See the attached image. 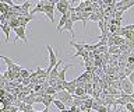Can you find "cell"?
Wrapping results in <instances>:
<instances>
[{
  "mask_svg": "<svg viewBox=\"0 0 134 112\" xmlns=\"http://www.w3.org/2000/svg\"><path fill=\"white\" fill-rule=\"evenodd\" d=\"M54 98L56 99H60L62 102H64L66 105H73V97H71V94H69L66 90H62V91H56V94H54Z\"/></svg>",
  "mask_w": 134,
  "mask_h": 112,
  "instance_id": "6da1fadb",
  "label": "cell"
},
{
  "mask_svg": "<svg viewBox=\"0 0 134 112\" xmlns=\"http://www.w3.org/2000/svg\"><path fill=\"white\" fill-rule=\"evenodd\" d=\"M46 49H48V52H49V67L46 69V73L49 74V72L53 69V66L57 63V52L54 53V51L50 48V45H46Z\"/></svg>",
  "mask_w": 134,
  "mask_h": 112,
  "instance_id": "7a4b0ae2",
  "label": "cell"
},
{
  "mask_svg": "<svg viewBox=\"0 0 134 112\" xmlns=\"http://www.w3.org/2000/svg\"><path fill=\"white\" fill-rule=\"evenodd\" d=\"M120 90H123V93H126V94H131L134 91V84L129 80V78L124 77L120 80Z\"/></svg>",
  "mask_w": 134,
  "mask_h": 112,
  "instance_id": "3957f363",
  "label": "cell"
},
{
  "mask_svg": "<svg viewBox=\"0 0 134 112\" xmlns=\"http://www.w3.org/2000/svg\"><path fill=\"white\" fill-rule=\"evenodd\" d=\"M15 39L14 41H13V44H15L17 42V41H18V39H23V42L25 44V45H28V39H27V34H25V27H18V28H15Z\"/></svg>",
  "mask_w": 134,
  "mask_h": 112,
  "instance_id": "277c9868",
  "label": "cell"
},
{
  "mask_svg": "<svg viewBox=\"0 0 134 112\" xmlns=\"http://www.w3.org/2000/svg\"><path fill=\"white\" fill-rule=\"evenodd\" d=\"M41 13H45L52 23H54V4H43Z\"/></svg>",
  "mask_w": 134,
  "mask_h": 112,
  "instance_id": "5b68a950",
  "label": "cell"
},
{
  "mask_svg": "<svg viewBox=\"0 0 134 112\" xmlns=\"http://www.w3.org/2000/svg\"><path fill=\"white\" fill-rule=\"evenodd\" d=\"M70 13H71V11H67L66 14H62V17H60V20H59V23H57V25H56V31H57V32L62 31L63 25H64L66 21L70 18Z\"/></svg>",
  "mask_w": 134,
  "mask_h": 112,
  "instance_id": "8992f818",
  "label": "cell"
},
{
  "mask_svg": "<svg viewBox=\"0 0 134 112\" xmlns=\"http://www.w3.org/2000/svg\"><path fill=\"white\" fill-rule=\"evenodd\" d=\"M0 28H2L4 36H6V42H8V39H10V32H11V28L8 25V23H3L2 25H0Z\"/></svg>",
  "mask_w": 134,
  "mask_h": 112,
  "instance_id": "52a82bcc",
  "label": "cell"
},
{
  "mask_svg": "<svg viewBox=\"0 0 134 112\" xmlns=\"http://www.w3.org/2000/svg\"><path fill=\"white\" fill-rule=\"evenodd\" d=\"M73 27H74V23L69 18V20L66 21V24L63 25V28H62V31H60V32H67V31H70L71 34H74V28H73Z\"/></svg>",
  "mask_w": 134,
  "mask_h": 112,
  "instance_id": "ba28073f",
  "label": "cell"
},
{
  "mask_svg": "<svg viewBox=\"0 0 134 112\" xmlns=\"http://www.w3.org/2000/svg\"><path fill=\"white\" fill-rule=\"evenodd\" d=\"M69 67H73V65H66L62 69V72H59V76H57L56 80H59V81H64V80H66V73H67V69H69Z\"/></svg>",
  "mask_w": 134,
  "mask_h": 112,
  "instance_id": "9c48e42d",
  "label": "cell"
},
{
  "mask_svg": "<svg viewBox=\"0 0 134 112\" xmlns=\"http://www.w3.org/2000/svg\"><path fill=\"white\" fill-rule=\"evenodd\" d=\"M108 53L109 55H119L120 49H119V46H116V45H112V46H108Z\"/></svg>",
  "mask_w": 134,
  "mask_h": 112,
  "instance_id": "30bf717a",
  "label": "cell"
},
{
  "mask_svg": "<svg viewBox=\"0 0 134 112\" xmlns=\"http://www.w3.org/2000/svg\"><path fill=\"white\" fill-rule=\"evenodd\" d=\"M53 104H54V106H56L57 109H60V111L66 108V104H64V102H62L60 99H56V98H54V99H53Z\"/></svg>",
  "mask_w": 134,
  "mask_h": 112,
  "instance_id": "8fae6325",
  "label": "cell"
},
{
  "mask_svg": "<svg viewBox=\"0 0 134 112\" xmlns=\"http://www.w3.org/2000/svg\"><path fill=\"white\" fill-rule=\"evenodd\" d=\"M8 25H10L11 30H15V28L20 27V21L18 20H10V21H8Z\"/></svg>",
  "mask_w": 134,
  "mask_h": 112,
  "instance_id": "7c38bea8",
  "label": "cell"
},
{
  "mask_svg": "<svg viewBox=\"0 0 134 112\" xmlns=\"http://www.w3.org/2000/svg\"><path fill=\"white\" fill-rule=\"evenodd\" d=\"M45 94H49V95H54L56 94V88H54L53 86H48L45 88Z\"/></svg>",
  "mask_w": 134,
  "mask_h": 112,
  "instance_id": "4fadbf2b",
  "label": "cell"
},
{
  "mask_svg": "<svg viewBox=\"0 0 134 112\" xmlns=\"http://www.w3.org/2000/svg\"><path fill=\"white\" fill-rule=\"evenodd\" d=\"M85 93H87V91H85L84 87H75V90H74V94L77 95V97H78V95H84Z\"/></svg>",
  "mask_w": 134,
  "mask_h": 112,
  "instance_id": "5bb4252c",
  "label": "cell"
},
{
  "mask_svg": "<svg viewBox=\"0 0 134 112\" xmlns=\"http://www.w3.org/2000/svg\"><path fill=\"white\" fill-rule=\"evenodd\" d=\"M124 42H126L124 36H115V45L116 46H120V45L124 44Z\"/></svg>",
  "mask_w": 134,
  "mask_h": 112,
  "instance_id": "9a60e30c",
  "label": "cell"
},
{
  "mask_svg": "<svg viewBox=\"0 0 134 112\" xmlns=\"http://www.w3.org/2000/svg\"><path fill=\"white\" fill-rule=\"evenodd\" d=\"M124 109L127 111V112H134V104L133 102H126Z\"/></svg>",
  "mask_w": 134,
  "mask_h": 112,
  "instance_id": "2e32d148",
  "label": "cell"
},
{
  "mask_svg": "<svg viewBox=\"0 0 134 112\" xmlns=\"http://www.w3.org/2000/svg\"><path fill=\"white\" fill-rule=\"evenodd\" d=\"M28 76H29V72H28L27 69H21L20 70V77L21 78H25V77H28Z\"/></svg>",
  "mask_w": 134,
  "mask_h": 112,
  "instance_id": "e0dca14e",
  "label": "cell"
},
{
  "mask_svg": "<svg viewBox=\"0 0 134 112\" xmlns=\"http://www.w3.org/2000/svg\"><path fill=\"white\" fill-rule=\"evenodd\" d=\"M96 112H108V106L106 105H99V108L96 109Z\"/></svg>",
  "mask_w": 134,
  "mask_h": 112,
  "instance_id": "ac0fdd59",
  "label": "cell"
},
{
  "mask_svg": "<svg viewBox=\"0 0 134 112\" xmlns=\"http://www.w3.org/2000/svg\"><path fill=\"white\" fill-rule=\"evenodd\" d=\"M21 81H23V84H21V86H28L29 83H31V81H29V78H28V77H25V78H21Z\"/></svg>",
  "mask_w": 134,
  "mask_h": 112,
  "instance_id": "d6986e66",
  "label": "cell"
},
{
  "mask_svg": "<svg viewBox=\"0 0 134 112\" xmlns=\"http://www.w3.org/2000/svg\"><path fill=\"white\" fill-rule=\"evenodd\" d=\"M127 78H129V80H130V81H131L133 84H134V72H131V73H130L129 76H127Z\"/></svg>",
  "mask_w": 134,
  "mask_h": 112,
  "instance_id": "ffe728a7",
  "label": "cell"
},
{
  "mask_svg": "<svg viewBox=\"0 0 134 112\" xmlns=\"http://www.w3.org/2000/svg\"><path fill=\"white\" fill-rule=\"evenodd\" d=\"M4 3H6V4H8V6H13L14 4V3H13V0H3Z\"/></svg>",
  "mask_w": 134,
  "mask_h": 112,
  "instance_id": "44dd1931",
  "label": "cell"
},
{
  "mask_svg": "<svg viewBox=\"0 0 134 112\" xmlns=\"http://www.w3.org/2000/svg\"><path fill=\"white\" fill-rule=\"evenodd\" d=\"M36 112H50V111H49V108H46V106H45V109H43V111H36Z\"/></svg>",
  "mask_w": 134,
  "mask_h": 112,
  "instance_id": "7402d4cb",
  "label": "cell"
},
{
  "mask_svg": "<svg viewBox=\"0 0 134 112\" xmlns=\"http://www.w3.org/2000/svg\"><path fill=\"white\" fill-rule=\"evenodd\" d=\"M60 112H70V109H69V108H64V109H62Z\"/></svg>",
  "mask_w": 134,
  "mask_h": 112,
  "instance_id": "603a6c76",
  "label": "cell"
},
{
  "mask_svg": "<svg viewBox=\"0 0 134 112\" xmlns=\"http://www.w3.org/2000/svg\"><path fill=\"white\" fill-rule=\"evenodd\" d=\"M28 112H36V111H34V108H32V109H29Z\"/></svg>",
  "mask_w": 134,
  "mask_h": 112,
  "instance_id": "cb8c5ba5",
  "label": "cell"
},
{
  "mask_svg": "<svg viewBox=\"0 0 134 112\" xmlns=\"http://www.w3.org/2000/svg\"><path fill=\"white\" fill-rule=\"evenodd\" d=\"M2 24H3V23H2V21H0V25H2Z\"/></svg>",
  "mask_w": 134,
  "mask_h": 112,
  "instance_id": "d4e9b609",
  "label": "cell"
},
{
  "mask_svg": "<svg viewBox=\"0 0 134 112\" xmlns=\"http://www.w3.org/2000/svg\"><path fill=\"white\" fill-rule=\"evenodd\" d=\"M133 104H134V98H133Z\"/></svg>",
  "mask_w": 134,
  "mask_h": 112,
  "instance_id": "484cf974",
  "label": "cell"
},
{
  "mask_svg": "<svg viewBox=\"0 0 134 112\" xmlns=\"http://www.w3.org/2000/svg\"><path fill=\"white\" fill-rule=\"evenodd\" d=\"M17 112H21V111H17Z\"/></svg>",
  "mask_w": 134,
  "mask_h": 112,
  "instance_id": "4316f807",
  "label": "cell"
}]
</instances>
